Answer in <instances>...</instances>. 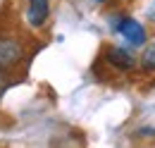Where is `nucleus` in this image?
Segmentation results:
<instances>
[{
  "mask_svg": "<svg viewBox=\"0 0 155 148\" xmlns=\"http://www.w3.org/2000/svg\"><path fill=\"white\" fill-rule=\"evenodd\" d=\"M141 67L146 72H155V38H150L143 48V55H141Z\"/></svg>",
  "mask_w": 155,
  "mask_h": 148,
  "instance_id": "5",
  "label": "nucleus"
},
{
  "mask_svg": "<svg viewBox=\"0 0 155 148\" xmlns=\"http://www.w3.org/2000/svg\"><path fill=\"white\" fill-rule=\"evenodd\" d=\"M96 2H105V0H96Z\"/></svg>",
  "mask_w": 155,
  "mask_h": 148,
  "instance_id": "6",
  "label": "nucleus"
},
{
  "mask_svg": "<svg viewBox=\"0 0 155 148\" xmlns=\"http://www.w3.org/2000/svg\"><path fill=\"white\" fill-rule=\"evenodd\" d=\"M24 60V43L12 36H0V72L17 67Z\"/></svg>",
  "mask_w": 155,
  "mask_h": 148,
  "instance_id": "1",
  "label": "nucleus"
},
{
  "mask_svg": "<svg viewBox=\"0 0 155 148\" xmlns=\"http://www.w3.org/2000/svg\"><path fill=\"white\" fill-rule=\"evenodd\" d=\"M117 31H119V36H124L129 41V45H143L146 43V29H143V24L131 19V17L122 19L117 24Z\"/></svg>",
  "mask_w": 155,
  "mask_h": 148,
  "instance_id": "2",
  "label": "nucleus"
},
{
  "mask_svg": "<svg viewBox=\"0 0 155 148\" xmlns=\"http://www.w3.org/2000/svg\"><path fill=\"white\" fill-rule=\"evenodd\" d=\"M50 15V0H29V7H26V22L29 26L41 29Z\"/></svg>",
  "mask_w": 155,
  "mask_h": 148,
  "instance_id": "3",
  "label": "nucleus"
},
{
  "mask_svg": "<svg viewBox=\"0 0 155 148\" xmlns=\"http://www.w3.org/2000/svg\"><path fill=\"white\" fill-rule=\"evenodd\" d=\"M105 57H107V62H110L112 67H117L119 72H129V69L136 67V57L131 55L129 50H124V48H107Z\"/></svg>",
  "mask_w": 155,
  "mask_h": 148,
  "instance_id": "4",
  "label": "nucleus"
}]
</instances>
